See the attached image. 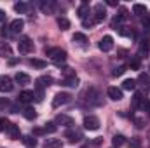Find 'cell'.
<instances>
[{"label":"cell","instance_id":"9","mask_svg":"<svg viewBox=\"0 0 150 148\" xmlns=\"http://www.w3.org/2000/svg\"><path fill=\"white\" fill-rule=\"evenodd\" d=\"M100 51H103V52H108V51H112L113 47V38L110 37V35H105V37L100 40Z\"/></svg>","mask_w":150,"mask_h":148},{"label":"cell","instance_id":"18","mask_svg":"<svg viewBox=\"0 0 150 148\" xmlns=\"http://www.w3.org/2000/svg\"><path fill=\"white\" fill-rule=\"evenodd\" d=\"M21 141H23L26 147H30V148H35V147H37V140H35V136H32V134L23 136V138H21Z\"/></svg>","mask_w":150,"mask_h":148},{"label":"cell","instance_id":"16","mask_svg":"<svg viewBox=\"0 0 150 148\" xmlns=\"http://www.w3.org/2000/svg\"><path fill=\"white\" fill-rule=\"evenodd\" d=\"M77 16H79L80 19H84V18L89 16V4H87V2H82V4H80V7H79V11H77Z\"/></svg>","mask_w":150,"mask_h":148},{"label":"cell","instance_id":"2","mask_svg":"<svg viewBox=\"0 0 150 148\" xmlns=\"http://www.w3.org/2000/svg\"><path fill=\"white\" fill-rule=\"evenodd\" d=\"M84 127L87 131H98L100 129V118L96 115H86L84 117Z\"/></svg>","mask_w":150,"mask_h":148},{"label":"cell","instance_id":"5","mask_svg":"<svg viewBox=\"0 0 150 148\" xmlns=\"http://www.w3.org/2000/svg\"><path fill=\"white\" fill-rule=\"evenodd\" d=\"M70 99H72V96H70L68 92H58V94L54 96V99H52V106L58 108V106H61V105L70 103Z\"/></svg>","mask_w":150,"mask_h":148},{"label":"cell","instance_id":"44","mask_svg":"<svg viewBox=\"0 0 150 148\" xmlns=\"http://www.w3.org/2000/svg\"><path fill=\"white\" fill-rule=\"evenodd\" d=\"M9 106V101L5 99V98H0V110H4V108H7Z\"/></svg>","mask_w":150,"mask_h":148},{"label":"cell","instance_id":"1","mask_svg":"<svg viewBox=\"0 0 150 148\" xmlns=\"http://www.w3.org/2000/svg\"><path fill=\"white\" fill-rule=\"evenodd\" d=\"M45 54L51 58V61L58 66H61L65 61H67V51L61 49V47H52V49H47L45 47Z\"/></svg>","mask_w":150,"mask_h":148},{"label":"cell","instance_id":"33","mask_svg":"<svg viewBox=\"0 0 150 148\" xmlns=\"http://www.w3.org/2000/svg\"><path fill=\"white\" fill-rule=\"evenodd\" d=\"M72 40H74V42H77V44H86V42H87V37H86L84 33H79V32H77V33H74Z\"/></svg>","mask_w":150,"mask_h":148},{"label":"cell","instance_id":"27","mask_svg":"<svg viewBox=\"0 0 150 148\" xmlns=\"http://www.w3.org/2000/svg\"><path fill=\"white\" fill-rule=\"evenodd\" d=\"M40 7H42V11H44L45 14H51V12H52V9L56 7V4H54V2H47V4H45V2H42V4H40Z\"/></svg>","mask_w":150,"mask_h":148},{"label":"cell","instance_id":"46","mask_svg":"<svg viewBox=\"0 0 150 148\" xmlns=\"http://www.w3.org/2000/svg\"><path fill=\"white\" fill-rule=\"evenodd\" d=\"M142 110H147V111H150V98L145 101V105H143V108Z\"/></svg>","mask_w":150,"mask_h":148},{"label":"cell","instance_id":"34","mask_svg":"<svg viewBox=\"0 0 150 148\" xmlns=\"http://www.w3.org/2000/svg\"><path fill=\"white\" fill-rule=\"evenodd\" d=\"M11 127V122L7 118H0V132H7Z\"/></svg>","mask_w":150,"mask_h":148},{"label":"cell","instance_id":"31","mask_svg":"<svg viewBox=\"0 0 150 148\" xmlns=\"http://www.w3.org/2000/svg\"><path fill=\"white\" fill-rule=\"evenodd\" d=\"M58 26L65 32V30H68V28H70V21H68L67 18H58Z\"/></svg>","mask_w":150,"mask_h":148},{"label":"cell","instance_id":"25","mask_svg":"<svg viewBox=\"0 0 150 148\" xmlns=\"http://www.w3.org/2000/svg\"><path fill=\"white\" fill-rule=\"evenodd\" d=\"M45 148H63V143H61V140H47Z\"/></svg>","mask_w":150,"mask_h":148},{"label":"cell","instance_id":"3","mask_svg":"<svg viewBox=\"0 0 150 148\" xmlns=\"http://www.w3.org/2000/svg\"><path fill=\"white\" fill-rule=\"evenodd\" d=\"M101 96H100V92L94 89V87H91V89H87V92H86V99L89 101V105H93V106H100L101 105V99H100Z\"/></svg>","mask_w":150,"mask_h":148},{"label":"cell","instance_id":"13","mask_svg":"<svg viewBox=\"0 0 150 148\" xmlns=\"http://www.w3.org/2000/svg\"><path fill=\"white\" fill-rule=\"evenodd\" d=\"M33 98H35V92L33 91H21L18 99H19V103H30Z\"/></svg>","mask_w":150,"mask_h":148},{"label":"cell","instance_id":"29","mask_svg":"<svg viewBox=\"0 0 150 148\" xmlns=\"http://www.w3.org/2000/svg\"><path fill=\"white\" fill-rule=\"evenodd\" d=\"M140 66H142V61H140V58H138V56L131 58V61H129V68H131V70H140Z\"/></svg>","mask_w":150,"mask_h":148},{"label":"cell","instance_id":"24","mask_svg":"<svg viewBox=\"0 0 150 148\" xmlns=\"http://www.w3.org/2000/svg\"><path fill=\"white\" fill-rule=\"evenodd\" d=\"M14 11H16L18 14H25V12L28 11V4H25V2H18V4H14Z\"/></svg>","mask_w":150,"mask_h":148},{"label":"cell","instance_id":"45","mask_svg":"<svg viewBox=\"0 0 150 148\" xmlns=\"http://www.w3.org/2000/svg\"><path fill=\"white\" fill-rule=\"evenodd\" d=\"M107 5H110V7H117L119 2H117V0H107Z\"/></svg>","mask_w":150,"mask_h":148},{"label":"cell","instance_id":"15","mask_svg":"<svg viewBox=\"0 0 150 148\" xmlns=\"http://www.w3.org/2000/svg\"><path fill=\"white\" fill-rule=\"evenodd\" d=\"M143 105H145L143 94L142 92H134V96H133V106L134 108H143Z\"/></svg>","mask_w":150,"mask_h":148},{"label":"cell","instance_id":"23","mask_svg":"<svg viewBox=\"0 0 150 148\" xmlns=\"http://www.w3.org/2000/svg\"><path fill=\"white\" fill-rule=\"evenodd\" d=\"M23 117H25L26 120H35V118H37V111L33 110V108H25V110H23Z\"/></svg>","mask_w":150,"mask_h":148},{"label":"cell","instance_id":"14","mask_svg":"<svg viewBox=\"0 0 150 148\" xmlns=\"http://www.w3.org/2000/svg\"><path fill=\"white\" fill-rule=\"evenodd\" d=\"M23 26H25V21H23V19H14V21L9 25V28H11L12 33H19V32L23 30Z\"/></svg>","mask_w":150,"mask_h":148},{"label":"cell","instance_id":"49","mask_svg":"<svg viewBox=\"0 0 150 148\" xmlns=\"http://www.w3.org/2000/svg\"><path fill=\"white\" fill-rule=\"evenodd\" d=\"M149 91H150V82H149Z\"/></svg>","mask_w":150,"mask_h":148},{"label":"cell","instance_id":"35","mask_svg":"<svg viewBox=\"0 0 150 148\" xmlns=\"http://www.w3.org/2000/svg\"><path fill=\"white\" fill-rule=\"evenodd\" d=\"M61 73H63V77L65 78H70V77H77L75 75V72L70 68V66H65V68H61Z\"/></svg>","mask_w":150,"mask_h":148},{"label":"cell","instance_id":"39","mask_svg":"<svg viewBox=\"0 0 150 148\" xmlns=\"http://www.w3.org/2000/svg\"><path fill=\"white\" fill-rule=\"evenodd\" d=\"M0 52H4V54L11 56V47H9L7 44H0Z\"/></svg>","mask_w":150,"mask_h":148},{"label":"cell","instance_id":"12","mask_svg":"<svg viewBox=\"0 0 150 148\" xmlns=\"http://www.w3.org/2000/svg\"><path fill=\"white\" fill-rule=\"evenodd\" d=\"M108 98L113 99V101H120L124 96H122V89H119V87H108Z\"/></svg>","mask_w":150,"mask_h":148},{"label":"cell","instance_id":"43","mask_svg":"<svg viewBox=\"0 0 150 148\" xmlns=\"http://www.w3.org/2000/svg\"><path fill=\"white\" fill-rule=\"evenodd\" d=\"M143 26L150 30V14H145V18H143Z\"/></svg>","mask_w":150,"mask_h":148},{"label":"cell","instance_id":"32","mask_svg":"<svg viewBox=\"0 0 150 148\" xmlns=\"http://www.w3.org/2000/svg\"><path fill=\"white\" fill-rule=\"evenodd\" d=\"M126 145L129 148H142V141H140V138H131L129 141H126Z\"/></svg>","mask_w":150,"mask_h":148},{"label":"cell","instance_id":"6","mask_svg":"<svg viewBox=\"0 0 150 148\" xmlns=\"http://www.w3.org/2000/svg\"><path fill=\"white\" fill-rule=\"evenodd\" d=\"M18 51H19L21 54H30V52L33 51V42H32L30 38L19 40V42H18Z\"/></svg>","mask_w":150,"mask_h":148},{"label":"cell","instance_id":"41","mask_svg":"<svg viewBox=\"0 0 150 148\" xmlns=\"http://www.w3.org/2000/svg\"><path fill=\"white\" fill-rule=\"evenodd\" d=\"M42 134H45V129L44 127H35L33 129V136H42Z\"/></svg>","mask_w":150,"mask_h":148},{"label":"cell","instance_id":"7","mask_svg":"<svg viewBox=\"0 0 150 148\" xmlns=\"http://www.w3.org/2000/svg\"><path fill=\"white\" fill-rule=\"evenodd\" d=\"M12 89H14L12 78L9 75H0V91L2 92H11Z\"/></svg>","mask_w":150,"mask_h":148},{"label":"cell","instance_id":"26","mask_svg":"<svg viewBox=\"0 0 150 148\" xmlns=\"http://www.w3.org/2000/svg\"><path fill=\"white\" fill-rule=\"evenodd\" d=\"M30 65H32L33 68H38V70H44V68L47 66V63H45V61H42V59H35V58H33V59H30Z\"/></svg>","mask_w":150,"mask_h":148},{"label":"cell","instance_id":"42","mask_svg":"<svg viewBox=\"0 0 150 148\" xmlns=\"http://www.w3.org/2000/svg\"><path fill=\"white\" fill-rule=\"evenodd\" d=\"M33 92H35V91H33ZM35 99H37V101H42V99H44V91H42V89H37V92H35Z\"/></svg>","mask_w":150,"mask_h":148},{"label":"cell","instance_id":"22","mask_svg":"<svg viewBox=\"0 0 150 148\" xmlns=\"http://www.w3.org/2000/svg\"><path fill=\"white\" fill-rule=\"evenodd\" d=\"M134 87H136V80L134 78H126L122 82V89H126V91H133Z\"/></svg>","mask_w":150,"mask_h":148},{"label":"cell","instance_id":"17","mask_svg":"<svg viewBox=\"0 0 150 148\" xmlns=\"http://www.w3.org/2000/svg\"><path fill=\"white\" fill-rule=\"evenodd\" d=\"M14 80L18 82V84H21V85H26V84H30V75H26V73H23V72H18L16 73V77H14Z\"/></svg>","mask_w":150,"mask_h":148},{"label":"cell","instance_id":"37","mask_svg":"<svg viewBox=\"0 0 150 148\" xmlns=\"http://www.w3.org/2000/svg\"><path fill=\"white\" fill-rule=\"evenodd\" d=\"M149 47H150L149 40H143V42H142V47H140V54H143V52L147 54V52H149Z\"/></svg>","mask_w":150,"mask_h":148},{"label":"cell","instance_id":"48","mask_svg":"<svg viewBox=\"0 0 150 148\" xmlns=\"http://www.w3.org/2000/svg\"><path fill=\"white\" fill-rule=\"evenodd\" d=\"M4 19H5V12H4V11H2V9H0V23H2V21H4Z\"/></svg>","mask_w":150,"mask_h":148},{"label":"cell","instance_id":"21","mask_svg":"<svg viewBox=\"0 0 150 148\" xmlns=\"http://www.w3.org/2000/svg\"><path fill=\"white\" fill-rule=\"evenodd\" d=\"M112 143H113V148H119V147H122V145H126V138L122 134H115Z\"/></svg>","mask_w":150,"mask_h":148},{"label":"cell","instance_id":"8","mask_svg":"<svg viewBox=\"0 0 150 148\" xmlns=\"http://www.w3.org/2000/svg\"><path fill=\"white\" fill-rule=\"evenodd\" d=\"M65 138H68L70 141H80V140H84L82 131H79V129H75V127H70V129L65 131Z\"/></svg>","mask_w":150,"mask_h":148},{"label":"cell","instance_id":"11","mask_svg":"<svg viewBox=\"0 0 150 148\" xmlns=\"http://www.w3.org/2000/svg\"><path fill=\"white\" fill-rule=\"evenodd\" d=\"M52 77H49V75H44V77H38L37 78V89H45V87H49V85H52Z\"/></svg>","mask_w":150,"mask_h":148},{"label":"cell","instance_id":"10","mask_svg":"<svg viewBox=\"0 0 150 148\" xmlns=\"http://www.w3.org/2000/svg\"><path fill=\"white\" fill-rule=\"evenodd\" d=\"M54 124H59V125H63V127H74V118L72 117H68V115H58L56 117V120H54Z\"/></svg>","mask_w":150,"mask_h":148},{"label":"cell","instance_id":"4","mask_svg":"<svg viewBox=\"0 0 150 148\" xmlns=\"http://www.w3.org/2000/svg\"><path fill=\"white\" fill-rule=\"evenodd\" d=\"M93 11H94L93 18H94V21H96V23H101V21L107 18V9H105V5H103V4H96V5L93 7Z\"/></svg>","mask_w":150,"mask_h":148},{"label":"cell","instance_id":"40","mask_svg":"<svg viewBox=\"0 0 150 148\" xmlns=\"http://www.w3.org/2000/svg\"><path fill=\"white\" fill-rule=\"evenodd\" d=\"M138 82H142V84H149L150 78L147 73H140V77H138Z\"/></svg>","mask_w":150,"mask_h":148},{"label":"cell","instance_id":"50","mask_svg":"<svg viewBox=\"0 0 150 148\" xmlns=\"http://www.w3.org/2000/svg\"><path fill=\"white\" fill-rule=\"evenodd\" d=\"M149 70H150V66H149Z\"/></svg>","mask_w":150,"mask_h":148},{"label":"cell","instance_id":"36","mask_svg":"<svg viewBox=\"0 0 150 148\" xmlns=\"http://www.w3.org/2000/svg\"><path fill=\"white\" fill-rule=\"evenodd\" d=\"M44 129H45V134H47V132H56L58 125H56L54 122H47V124L44 125Z\"/></svg>","mask_w":150,"mask_h":148},{"label":"cell","instance_id":"20","mask_svg":"<svg viewBox=\"0 0 150 148\" xmlns=\"http://www.w3.org/2000/svg\"><path fill=\"white\" fill-rule=\"evenodd\" d=\"M7 134L11 136V140H18V138H19V127H18L16 124H11V127H9V131H7Z\"/></svg>","mask_w":150,"mask_h":148},{"label":"cell","instance_id":"30","mask_svg":"<svg viewBox=\"0 0 150 148\" xmlns=\"http://www.w3.org/2000/svg\"><path fill=\"white\" fill-rule=\"evenodd\" d=\"M94 25H96V21H94V18H93V16H89V18H84V19H82V26H84V28H93Z\"/></svg>","mask_w":150,"mask_h":148},{"label":"cell","instance_id":"47","mask_svg":"<svg viewBox=\"0 0 150 148\" xmlns=\"http://www.w3.org/2000/svg\"><path fill=\"white\" fill-rule=\"evenodd\" d=\"M136 127H143V120L142 118H136Z\"/></svg>","mask_w":150,"mask_h":148},{"label":"cell","instance_id":"38","mask_svg":"<svg viewBox=\"0 0 150 148\" xmlns=\"http://www.w3.org/2000/svg\"><path fill=\"white\" fill-rule=\"evenodd\" d=\"M126 70H127L126 66H119V68H115V70H113V72H112V75H113V77H120V75L124 73Z\"/></svg>","mask_w":150,"mask_h":148},{"label":"cell","instance_id":"19","mask_svg":"<svg viewBox=\"0 0 150 148\" xmlns=\"http://www.w3.org/2000/svg\"><path fill=\"white\" fill-rule=\"evenodd\" d=\"M133 14H136V16H145V14H147V7H145L143 4H134V5H133Z\"/></svg>","mask_w":150,"mask_h":148},{"label":"cell","instance_id":"28","mask_svg":"<svg viewBox=\"0 0 150 148\" xmlns=\"http://www.w3.org/2000/svg\"><path fill=\"white\" fill-rule=\"evenodd\" d=\"M63 85H67V87H77V85H79V78H77V77L63 78Z\"/></svg>","mask_w":150,"mask_h":148}]
</instances>
